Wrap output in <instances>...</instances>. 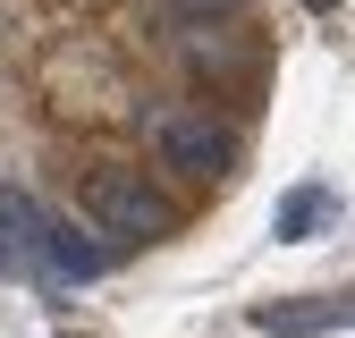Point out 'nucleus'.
Returning <instances> with one entry per match:
<instances>
[{"instance_id":"1","label":"nucleus","mask_w":355,"mask_h":338,"mask_svg":"<svg viewBox=\"0 0 355 338\" xmlns=\"http://www.w3.org/2000/svg\"><path fill=\"white\" fill-rule=\"evenodd\" d=\"M153 136H161V161L178 178H220V169H229V136H220L203 110H169Z\"/></svg>"},{"instance_id":"2","label":"nucleus","mask_w":355,"mask_h":338,"mask_svg":"<svg viewBox=\"0 0 355 338\" xmlns=\"http://www.w3.org/2000/svg\"><path fill=\"white\" fill-rule=\"evenodd\" d=\"M85 203H94V220L119 229V237H153L161 229V203L144 195L136 169H94V178H85Z\"/></svg>"},{"instance_id":"3","label":"nucleus","mask_w":355,"mask_h":338,"mask_svg":"<svg viewBox=\"0 0 355 338\" xmlns=\"http://www.w3.org/2000/svg\"><path fill=\"white\" fill-rule=\"evenodd\" d=\"M262 338H322V330H355V296H288V305H254Z\"/></svg>"},{"instance_id":"4","label":"nucleus","mask_w":355,"mask_h":338,"mask_svg":"<svg viewBox=\"0 0 355 338\" xmlns=\"http://www.w3.org/2000/svg\"><path fill=\"white\" fill-rule=\"evenodd\" d=\"M34 254H42L60 279H102V263H110V254H102V245H85L68 220H34Z\"/></svg>"},{"instance_id":"5","label":"nucleus","mask_w":355,"mask_h":338,"mask_svg":"<svg viewBox=\"0 0 355 338\" xmlns=\"http://www.w3.org/2000/svg\"><path fill=\"white\" fill-rule=\"evenodd\" d=\"M330 211H338L330 186H296V195H279V220H271V229H279V237H322Z\"/></svg>"},{"instance_id":"6","label":"nucleus","mask_w":355,"mask_h":338,"mask_svg":"<svg viewBox=\"0 0 355 338\" xmlns=\"http://www.w3.org/2000/svg\"><path fill=\"white\" fill-rule=\"evenodd\" d=\"M187 17H229V9H245V0H178Z\"/></svg>"},{"instance_id":"7","label":"nucleus","mask_w":355,"mask_h":338,"mask_svg":"<svg viewBox=\"0 0 355 338\" xmlns=\"http://www.w3.org/2000/svg\"><path fill=\"white\" fill-rule=\"evenodd\" d=\"M304 9H322V17H330V9H338V0H304Z\"/></svg>"}]
</instances>
